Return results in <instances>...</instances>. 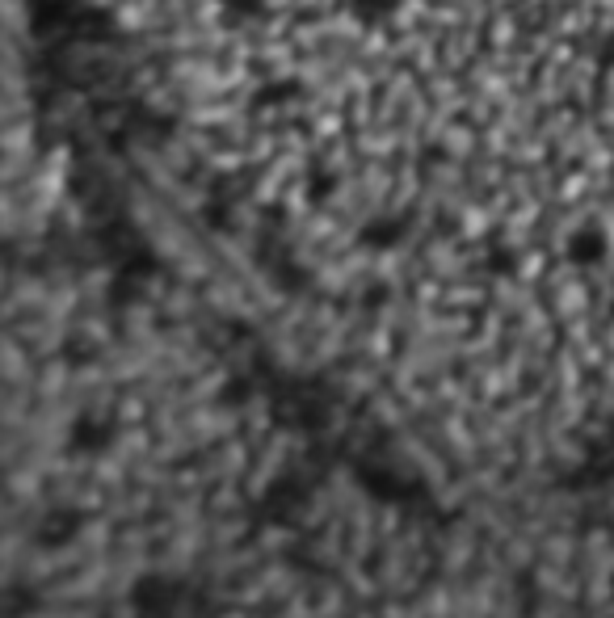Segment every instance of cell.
I'll list each match as a JSON object with an SVG mask.
<instances>
[{"instance_id": "obj_3", "label": "cell", "mask_w": 614, "mask_h": 618, "mask_svg": "<svg viewBox=\"0 0 614 618\" xmlns=\"http://www.w3.org/2000/svg\"><path fill=\"white\" fill-rule=\"evenodd\" d=\"M341 9L354 17L358 26H387L400 13V0H341Z\"/></svg>"}, {"instance_id": "obj_6", "label": "cell", "mask_w": 614, "mask_h": 618, "mask_svg": "<svg viewBox=\"0 0 614 618\" xmlns=\"http://www.w3.org/2000/svg\"><path fill=\"white\" fill-rule=\"evenodd\" d=\"M215 5L223 9V22L228 26H244V22H261L270 0H215Z\"/></svg>"}, {"instance_id": "obj_5", "label": "cell", "mask_w": 614, "mask_h": 618, "mask_svg": "<svg viewBox=\"0 0 614 618\" xmlns=\"http://www.w3.org/2000/svg\"><path fill=\"white\" fill-rule=\"evenodd\" d=\"M392 299H396V286L387 278H379V274H371L358 286V307L362 312H383V307H392Z\"/></svg>"}, {"instance_id": "obj_2", "label": "cell", "mask_w": 614, "mask_h": 618, "mask_svg": "<svg viewBox=\"0 0 614 618\" xmlns=\"http://www.w3.org/2000/svg\"><path fill=\"white\" fill-rule=\"evenodd\" d=\"M606 253H610V240H606V228H598V223H581V228H572L564 240V257H568V265H577V270H598Z\"/></svg>"}, {"instance_id": "obj_7", "label": "cell", "mask_w": 614, "mask_h": 618, "mask_svg": "<svg viewBox=\"0 0 614 618\" xmlns=\"http://www.w3.org/2000/svg\"><path fill=\"white\" fill-rule=\"evenodd\" d=\"M329 190H333V177H316V181H312V198H324Z\"/></svg>"}, {"instance_id": "obj_4", "label": "cell", "mask_w": 614, "mask_h": 618, "mask_svg": "<svg viewBox=\"0 0 614 618\" xmlns=\"http://www.w3.org/2000/svg\"><path fill=\"white\" fill-rule=\"evenodd\" d=\"M484 274H493V278L518 274V249H514V244L488 240V244H484Z\"/></svg>"}, {"instance_id": "obj_1", "label": "cell", "mask_w": 614, "mask_h": 618, "mask_svg": "<svg viewBox=\"0 0 614 618\" xmlns=\"http://www.w3.org/2000/svg\"><path fill=\"white\" fill-rule=\"evenodd\" d=\"M408 236H413V211H375L358 228L362 249H371V253H392Z\"/></svg>"}]
</instances>
